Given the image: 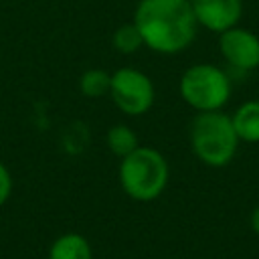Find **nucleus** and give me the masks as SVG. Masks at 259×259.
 <instances>
[{
  "label": "nucleus",
  "mask_w": 259,
  "mask_h": 259,
  "mask_svg": "<svg viewBox=\"0 0 259 259\" xmlns=\"http://www.w3.org/2000/svg\"><path fill=\"white\" fill-rule=\"evenodd\" d=\"M144 47L160 55H178L196 38L198 22L190 0H140L132 20Z\"/></svg>",
  "instance_id": "f257e3e1"
},
{
  "label": "nucleus",
  "mask_w": 259,
  "mask_h": 259,
  "mask_svg": "<svg viewBox=\"0 0 259 259\" xmlns=\"http://www.w3.org/2000/svg\"><path fill=\"white\" fill-rule=\"evenodd\" d=\"M117 178L121 190L138 202L156 200L168 186L170 166L154 146H138L132 154L119 160Z\"/></svg>",
  "instance_id": "f03ea898"
},
{
  "label": "nucleus",
  "mask_w": 259,
  "mask_h": 259,
  "mask_svg": "<svg viewBox=\"0 0 259 259\" xmlns=\"http://www.w3.org/2000/svg\"><path fill=\"white\" fill-rule=\"evenodd\" d=\"M239 142L231 115L221 109L198 111L190 121V148L206 166H227L235 158Z\"/></svg>",
  "instance_id": "7ed1b4c3"
},
{
  "label": "nucleus",
  "mask_w": 259,
  "mask_h": 259,
  "mask_svg": "<svg viewBox=\"0 0 259 259\" xmlns=\"http://www.w3.org/2000/svg\"><path fill=\"white\" fill-rule=\"evenodd\" d=\"M180 97L196 111L223 109L231 97L229 75L210 63H196L188 67L178 81Z\"/></svg>",
  "instance_id": "20e7f679"
},
{
  "label": "nucleus",
  "mask_w": 259,
  "mask_h": 259,
  "mask_svg": "<svg viewBox=\"0 0 259 259\" xmlns=\"http://www.w3.org/2000/svg\"><path fill=\"white\" fill-rule=\"evenodd\" d=\"M109 97L121 113L130 117H140L152 109L156 99V87L150 75H146L144 71L136 67H121L111 73Z\"/></svg>",
  "instance_id": "39448f33"
},
{
  "label": "nucleus",
  "mask_w": 259,
  "mask_h": 259,
  "mask_svg": "<svg viewBox=\"0 0 259 259\" xmlns=\"http://www.w3.org/2000/svg\"><path fill=\"white\" fill-rule=\"evenodd\" d=\"M219 49L223 59L239 71H253L259 67V36L247 28L233 26L221 32Z\"/></svg>",
  "instance_id": "423d86ee"
},
{
  "label": "nucleus",
  "mask_w": 259,
  "mask_h": 259,
  "mask_svg": "<svg viewBox=\"0 0 259 259\" xmlns=\"http://www.w3.org/2000/svg\"><path fill=\"white\" fill-rule=\"evenodd\" d=\"M198 26L210 32H225L241 20L243 0H190Z\"/></svg>",
  "instance_id": "0eeeda50"
},
{
  "label": "nucleus",
  "mask_w": 259,
  "mask_h": 259,
  "mask_svg": "<svg viewBox=\"0 0 259 259\" xmlns=\"http://www.w3.org/2000/svg\"><path fill=\"white\" fill-rule=\"evenodd\" d=\"M47 259H93V249L87 237L71 231L59 235L51 243Z\"/></svg>",
  "instance_id": "6e6552de"
},
{
  "label": "nucleus",
  "mask_w": 259,
  "mask_h": 259,
  "mask_svg": "<svg viewBox=\"0 0 259 259\" xmlns=\"http://www.w3.org/2000/svg\"><path fill=\"white\" fill-rule=\"evenodd\" d=\"M237 138L249 144L259 142V99H251L241 103L231 115Z\"/></svg>",
  "instance_id": "1a4fd4ad"
},
{
  "label": "nucleus",
  "mask_w": 259,
  "mask_h": 259,
  "mask_svg": "<svg viewBox=\"0 0 259 259\" xmlns=\"http://www.w3.org/2000/svg\"><path fill=\"white\" fill-rule=\"evenodd\" d=\"M105 146H107V150L113 156H117L121 160L123 156L132 154L140 146V140H138V134L130 125H125V123H113L105 132Z\"/></svg>",
  "instance_id": "9d476101"
},
{
  "label": "nucleus",
  "mask_w": 259,
  "mask_h": 259,
  "mask_svg": "<svg viewBox=\"0 0 259 259\" xmlns=\"http://www.w3.org/2000/svg\"><path fill=\"white\" fill-rule=\"evenodd\" d=\"M109 85H111V73L105 69H87L79 77V91L87 99H97L109 95Z\"/></svg>",
  "instance_id": "9b49d317"
},
{
  "label": "nucleus",
  "mask_w": 259,
  "mask_h": 259,
  "mask_svg": "<svg viewBox=\"0 0 259 259\" xmlns=\"http://www.w3.org/2000/svg\"><path fill=\"white\" fill-rule=\"evenodd\" d=\"M111 45L121 55H134L144 47V40H142V34L134 22H123L113 30Z\"/></svg>",
  "instance_id": "f8f14e48"
},
{
  "label": "nucleus",
  "mask_w": 259,
  "mask_h": 259,
  "mask_svg": "<svg viewBox=\"0 0 259 259\" xmlns=\"http://www.w3.org/2000/svg\"><path fill=\"white\" fill-rule=\"evenodd\" d=\"M12 186H14L12 174H10L8 166L4 162H0V206L8 202V198L12 194Z\"/></svg>",
  "instance_id": "ddd939ff"
},
{
  "label": "nucleus",
  "mask_w": 259,
  "mask_h": 259,
  "mask_svg": "<svg viewBox=\"0 0 259 259\" xmlns=\"http://www.w3.org/2000/svg\"><path fill=\"white\" fill-rule=\"evenodd\" d=\"M251 229L259 235V206L253 210V214H251Z\"/></svg>",
  "instance_id": "4468645a"
}]
</instances>
